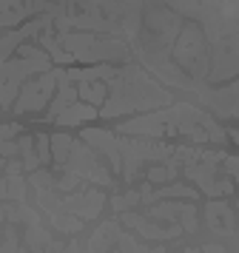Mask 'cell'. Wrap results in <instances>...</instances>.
Masks as SVG:
<instances>
[{
    "instance_id": "1",
    "label": "cell",
    "mask_w": 239,
    "mask_h": 253,
    "mask_svg": "<svg viewBox=\"0 0 239 253\" xmlns=\"http://www.w3.org/2000/svg\"><path fill=\"white\" fill-rule=\"evenodd\" d=\"M94 117V108H89V105H74L68 114L60 117V123H77V120H91Z\"/></svg>"
},
{
    "instance_id": "2",
    "label": "cell",
    "mask_w": 239,
    "mask_h": 253,
    "mask_svg": "<svg viewBox=\"0 0 239 253\" xmlns=\"http://www.w3.org/2000/svg\"><path fill=\"white\" fill-rule=\"evenodd\" d=\"M68 145H71V142H68V137H54V157H57L60 162L68 157V151H66Z\"/></svg>"
},
{
    "instance_id": "3",
    "label": "cell",
    "mask_w": 239,
    "mask_h": 253,
    "mask_svg": "<svg viewBox=\"0 0 239 253\" xmlns=\"http://www.w3.org/2000/svg\"><path fill=\"white\" fill-rule=\"evenodd\" d=\"M80 94H83V97H89V100H102L105 88H102V85H94V88H89V85H80Z\"/></svg>"
},
{
    "instance_id": "4",
    "label": "cell",
    "mask_w": 239,
    "mask_h": 253,
    "mask_svg": "<svg viewBox=\"0 0 239 253\" xmlns=\"http://www.w3.org/2000/svg\"><path fill=\"white\" fill-rule=\"evenodd\" d=\"M148 176H151L154 182H159V179H165V176H168V171H162V168H151V173H148Z\"/></svg>"
},
{
    "instance_id": "5",
    "label": "cell",
    "mask_w": 239,
    "mask_h": 253,
    "mask_svg": "<svg viewBox=\"0 0 239 253\" xmlns=\"http://www.w3.org/2000/svg\"><path fill=\"white\" fill-rule=\"evenodd\" d=\"M48 142H46V137H40V160H48Z\"/></svg>"
}]
</instances>
